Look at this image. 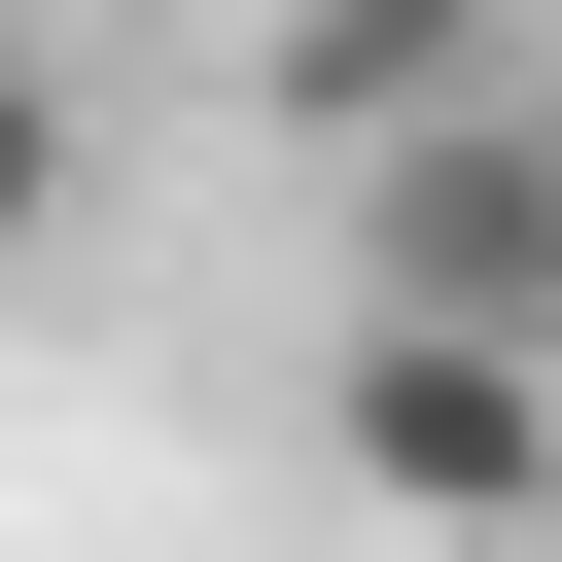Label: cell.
I'll list each match as a JSON object with an SVG mask.
<instances>
[{"mask_svg": "<svg viewBox=\"0 0 562 562\" xmlns=\"http://www.w3.org/2000/svg\"><path fill=\"white\" fill-rule=\"evenodd\" d=\"M351 492L422 562H562V386L527 351H351Z\"/></svg>", "mask_w": 562, "mask_h": 562, "instance_id": "obj_2", "label": "cell"}, {"mask_svg": "<svg viewBox=\"0 0 562 562\" xmlns=\"http://www.w3.org/2000/svg\"><path fill=\"white\" fill-rule=\"evenodd\" d=\"M246 105L386 176V140H457V105H492V35H457V0H281V35H246Z\"/></svg>", "mask_w": 562, "mask_h": 562, "instance_id": "obj_3", "label": "cell"}, {"mask_svg": "<svg viewBox=\"0 0 562 562\" xmlns=\"http://www.w3.org/2000/svg\"><path fill=\"white\" fill-rule=\"evenodd\" d=\"M35 246H70V70L0 35V281H35Z\"/></svg>", "mask_w": 562, "mask_h": 562, "instance_id": "obj_4", "label": "cell"}, {"mask_svg": "<svg viewBox=\"0 0 562 562\" xmlns=\"http://www.w3.org/2000/svg\"><path fill=\"white\" fill-rule=\"evenodd\" d=\"M351 351H527L562 386V70H492L457 140L351 176Z\"/></svg>", "mask_w": 562, "mask_h": 562, "instance_id": "obj_1", "label": "cell"}]
</instances>
